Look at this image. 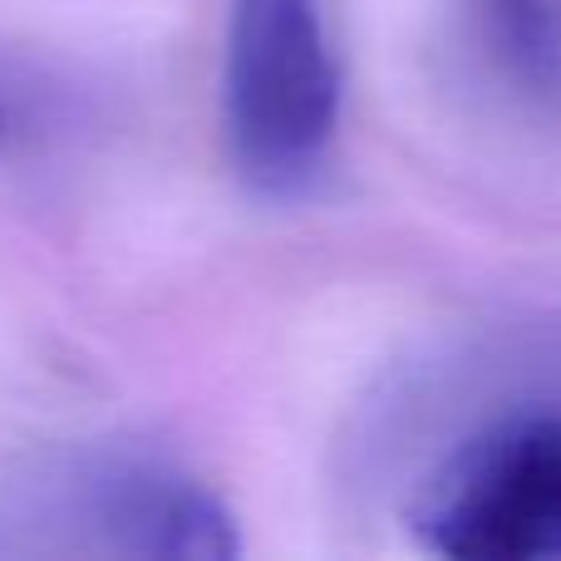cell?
Masks as SVG:
<instances>
[{
	"instance_id": "cell-1",
	"label": "cell",
	"mask_w": 561,
	"mask_h": 561,
	"mask_svg": "<svg viewBox=\"0 0 561 561\" xmlns=\"http://www.w3.org/2000/svg\"><path fill=\"white\" fill-rule=\"evenodd\" d=\"M345 75L325 0H232L222 45V128L242 183L290 203L335 158Z\"/></svg>"
},
{
	"instance_id": "cell-5",
	"label": "cell",
	"mask_w": 561,
	"mask_h": 561,
	"mask_svg": "<svg viewBox=\"0 0 561 561\" xmlns=\"http://www.w3.org/2000/svg\"><path fill=\"white\" fill-rule=\"evenodd\" d=\"M0 124H5V108H0Z\"/></svg>"
},
{
	"instance_id": "cell-3",
	"label": "cell",
	"mask_w": 561,
	"mask_h": 561,
	"mask_svg": "<svg viewBox=\"0 0 561 561\" xmlns=\"http://www.w3.org/2000/svg\"><path fill=\"white\" fill-rule=\"evenodd\" d=\"M55 517L79 542L114 557L232 561L237 517L183 463L153 454H94L55 483Z\"/></svg>"
},
{
	"instance_id": "cell-2",
	"label": "cell",
	"mask_w": 561,
	"mask_h": 561,
	"mask_svg": "<svg viewBox=\"0 0 561 561\" xmlns=\"http://www.w3.org/2000/svg\"><path fill=\"white\" fill-rule=\"evenodd\" d=\"M414 533L454 561H561V409H513L444 458Z\"/></svg>"
},
{
	"instance_id": "cell-4",
	"label": "cell",
	"mask_w": 561,
	"mask_h": 561,
	"mask_svg": "<svg viewBox=\"0 0 561 561\" xmlns=\"http://www.w3.org/2000/svg\"><path fill=\"white\" fill-rule=\"evenodd\" d=\"M454 45L507 114L561 128V0H454Z\"/></svg>"
}]
</instances>
